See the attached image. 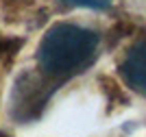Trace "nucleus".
I'll use <instances>...</instances> for the list:
<instances>
[{
    "mask_svg": "<svg viewBox=\"0 0 146 137\" xmlns=\"http://www.w3.org/2000/svg\"><path fill=\"white\" fill-rule=\"evenodd\" d=\"M120 72L133 89L146 94V39L131 46L120 66Z\"/></svg>",
    "mask_w": 146,
    "mask_h": 137,
    "instance_id": "f03ea898",
    "label": "nucleus"
},
{
    "mask_svg": "<svg viewBox=\"0 0 146 137\" xmlns=\"http://www.w3.org/2000/svg\"><path fill=\"white\" fill-rule=\"evenodd\" d=\"M72 7H87V9H107L111 0H66Z\"/></svg>",
    "mask_w": 146,
    "mask_h": 137,
    "instance_id": "7ed1b4c3",
    "label": "nucleus"
},
{
    "mask_svg": "<svg viewBox=\"0 0 146 137\" xmlns=\"http://www.w3.org/2000/svg\"><path fill=\"white\" fill-rule=\"evenodd\" d=\"M98 50V35L79 24L59 22L44 33L37 63L46 76L68 78L87 68Z\"/></svg>",
    "mask_w": 146,
    "mask_h": 137,
    "instance_id": "f257e3e1",
    "label": "nucleus"
}]
</instances>
